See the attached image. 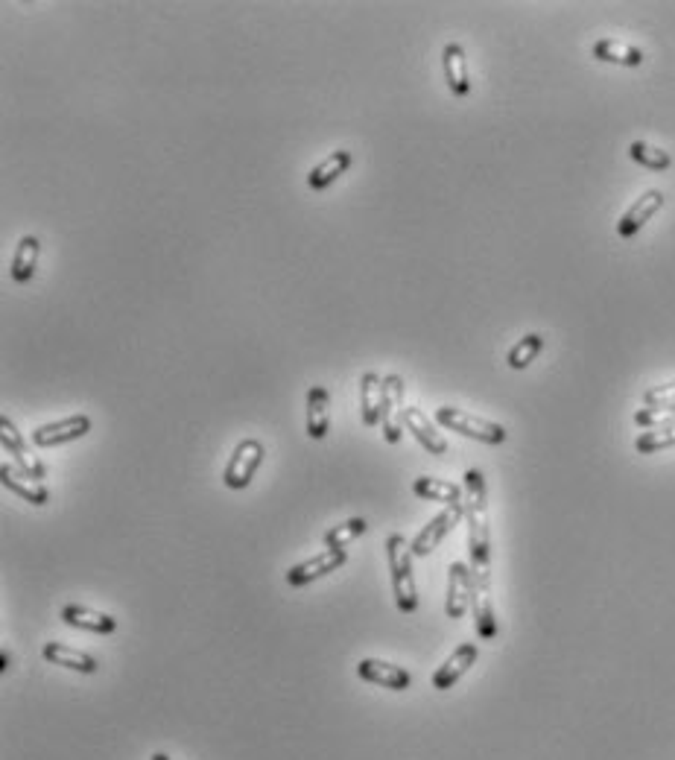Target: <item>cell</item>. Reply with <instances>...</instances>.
<instances>
[{
	"mask_svg": "<svg viewBox=\"0 0 675 760\" xmlns=\"http://www.w3.org/2000/svg\"><path fill=\"white\" fill-rule=\"evenodd\" d=\"M629 155L638 161L640 167H646V170H667V167L673 164L670 152L658 150V147H652V144H646V141H635V144L629 147Z\"/></svg>",
	"mask_w": 675,
	"mask_h": 760,
	"instance_id": "obj_28",
	"label": "cell"
},
{
	"mask_svg": "<svg viewBox=\"0 0 675 760\" xmlns=\"http://www.w3.org/2000/svg\"><path fill=\"white\" fill-rule=\"evenodd\" d=\"M386 559L392 570V588H395V603L404 614H413L418 608V591L413 579V547L407 544L404 535H389L386 541Z\"/></svg>",
	"mask_w": 675,
	"mask_h": 760,
	"instance_id": "obj_2",
	"label": "cell"
},
{
	"mask_svg": "<svg viewBox=\"0 0 675 760\" xmlns=\"http://www.w3.org/2000/svg\"><path fill=\"white\" fill-rule=\"evenodd\" d=\"M541 348H544V337H541V334H526L524 340L509 351L506 363H509L515 372H521V369H526V366L541 354Z\"/></svg>",
	"mask_w": 675,
	"mask_h": 760,
	"instance_id": "obj_27",
	"label": "cell"
},
{
	"mask_svg": "<svg viewBox=\"0 0 675 760\" xmlns=\"http://www.w3.org/2000/svg\"><path fill=\"white\" fill-rule=\"evenodd\" d=\"M366 521L363 518H351V521H345V524H339V527H331V530L325 532V544H328V550H342L345 544H351L354 538H360L363 532H366Z\"/></svg>",
	"mask_w": 675,
	"mask_h": 760,
	"instance_id": "obj_29",
	"label": "cell"
},
{
	"mask_svg": "<svg viewBox=\"0 0 675 760\" xmlns=\"http://www.w3.org/2000/svg\"><path fill=\"white\" fill-rule=\"evenodd\" d=\"M407 430L413 433L415 439H418V442H421L430 454H436V456L448 454V442H445V436L436 430V424L424 416L418 407H407Z\"/></svg>",
	"mask_w": 675,
	"mask_h": 760,
	"instance_id": "obj_19",
	"label": "cell"
},
{
	"mask_svg": "<svg viewBox=\"0 0 675 760\" xmlns=\"http://www.w3.org/2000/svg\"><path fill=\"white\" fill-rule=\"evenodd\" d=\"M386 383V404H383V436L389 445L401 442L404 430H407V407H404V378L401 375H389L383 378Z\"/></svg>",
	"mask_w": 675,
	"mask_h": 760,
	"instance_id": "obj_5",
	"label": "cell"
},
{
	"mask_svg": "<svg viewBox=\"0 0 675 760\" xmlns=\"http://www.w3.org/2000/svg\"><path fill=\"white\" fill-rule=\"evenodd\" d=\"M152 760H170V758H167V755H161V752H155V755H152Z\"/></svg>",
	"mask_w": 675,
	"mask_h": 760,
	"instance_id": "obj_32",
	"label": "cell"
},
{
	"mask_svg": "<svg viewBox=\"0 0 675 760\" xmlns=\"http://www.w3.org/2000/svg\"><path fill=\"white\" fill-rule=\"evenodd\" d=\"M462 518H465V503L448 506L442 515H436L424 530L415 535V541L410 544V547H413V556H430V553L442 544V538H445Z\"/></svg>",
	"mask_w": 675,
	"mask_h": 760,
	"instance_id": "obj_7",
	"label": "cell"
},
{
	"mask_svg": "<svg viewBox=\"0 0 675 760\" xmlns=\"http://www.w3.org/2000/svg\"><path fill=\"white\" fill-rule=\"evenodd\" d=\"M331 427V392L325 386H310L307 392V436L325 439Z\"/></svg>",
	"mask_w": 675,
	"mask_h": 760,
	"instance_id": "obj_15",
	"label": "cell"
},
{
	"mask_svg": "<svg viewBox=\"0 0 675 760\" xmlns=\"http://www.w3.org/2000/svg\"><path fill=\"white\" fill-rule=\"evenodd\" d=\"M465 518H468V547H471V570H488V500L483 471L471 468L465 474Z\"/></svg>",
	"mask_w": 675,
	"mask_h": 760,
	"instance_id": "obj_1",
	"label": "cell"
},
{
	"mask_svg": "<svg viewBox=\"0 0 675 760\" xmlns=\"http://www.w3.org/2000/svg\"><path fill=\"white\" fill-rule=\"evenodd\" d=\"M91 430V418L88 416H68L53 424H44L33 433V442L38 448H53V445H65V442H76Z\"/></svg>",
	"mask_w": 675,
	"mask_h": 760,
	"instance_id": "obj_8",
	"label": "cell"
},
{
	"mask_svg": "<svg viewBox=\"0 0 675 760\" xmlns=\"http://www.w3.org/2000/svg\"><path fill=\"white\" fill-rule=\"evenodd\" d=\"M357 676L372 684H383L389 690H407L413 684V676L404 667H395L389 661H377V658H363L357 664Z\"/></svg>",
	"mask_w": 675,
	"mask_h": 760,
	"instance_id": "obj_14",
	"label": "cell"
},
{
	"mask_svg": "<svg viewBox=\"0 0 675 760\" xmlns=\"http://www.w3.org/2000/svg\"><path fill=\"white\" fill-rule=\"evenodd\" d=\"M413 492L430 503H445V506H456L462 503V489L456 483L448 480H436V477H418L413 483Z\"/></svg>",
	"mask_w": 675,
	"mask_h": 760,
	"instance_id": "obj_25",
	"label": "cell"
},
{
	"mask_svg": "<svg viewBox=\"0 0 675 760\" xmlns=\"http://www.w3.org/2000/svg\"><path fill=\"white\" fill-rule=\"evenodd\" d=\"M474 573V594H471V606H474V626L477 635L483 641L497 638V617L491 606V573L488 570H471Z\"/></svg>",
	"mask_w": 675,
	"mask_h": 760,
	"instance_id": "obj_6",
	"label": "cell"
},
{
	"mask_svg": "<svg viewBox=\"0 0 675 760\" xmlns=\"http://www.w3.org/2000/svg\"><path fill=\"white\" fill-rule=\"evenodd\" d=\"M0 445H3V454L12 456V462H15L21 471L33 474L36 480L44 477V465L38 462L36 456L30 454L27 442L21 439V433L15 430V424H12L6 416H0Z\"/></svg>",
	"mask_w": 675,
	"mask_h": 760,
	"instance_id": "obj_9",
	"label": "cell"
},
{
	"mask_svg": "<svg viewBox=\"0 0 675 760\" xmlns=\"http://www.w3.org/2000/svg\"><path fill=\"white\" fill-rule=\"evenodd\" d=\"M638 454H655V451H667V448H675V421L670 424H661V427H652L646 433H640L638 442H635Z\"/></svg>",
	"mask_w": 675,
	"mask_h": 760,
	"instance_id": "obj_26",
	"label": "cell"
},
{
	"mask_svg": "<svg viewBox=\"0 0 675 760\" xmlns=\"http://www.w3.org/2000/svg\"><path fill=\"white\" fill-rule=\"evenodd\" d=\"M664 404H675V380L661 383L643 395V407H664Z\"/></svg>",
	"mask_w": 675,
	"mask_h": 760,
	"instance_id": "obj_31",
	"label": "cell"
},
{
	"mask_svg": "<svg viewBox=\"0 0 675 760\" xmlns=\"http://www.w3.org/2000/svg\"><path fill=\"white\" fill-rule=\"evenodd\" d=\"M44 658L56 667H68V670H76V673H85V676H94L100 670L97 658H91L88 652L82 649H71L65 644H44Z\"/></svg>",
	"mask_w": 675,
	"mask_h": 760,
	"instance_id": "obj_20",
	"label": "cell"
},
{
	"mask_svg": "<svg viewBox=\"0 0 675 760\" xmlns=\"http://www.w3.org/2000/svg\"><path fill=\"white\" fill-rule=\"evenodd\" d=\"M471 594H474V573H471L468 565L453 562L448 570V603H445V611H448L450 620H459L468 611Z\"/></svg>",
	"mask_w": 675,
	"mask_h": 760,
	"instance_id": "obj_10",
	"label": "cell"
},
{
	"mask_svg": "<svg viewBox=\"0 0 675 760\" xmlns=\"http://www.w3.org/2000/svg\"><path fill=\"white\" fill-rule=\"evenodd\" d=\"M62 620L74 629L97 632V635H109L117 629V620L112 614H103V611H94L88 606H65L62 608Z\"/></svg>",
	"mask_w": 675,
	"mask_h": 760,
	"instance_id": "obj_18",
	"label": "cell"
},
{
	"mask_svg": "<svg viewBox=\"0 0 675 760\" xmlns=\"http://www.w3.org/2000/svg\"><path fill=\"white\" fill-rule=\"evenodd\" d=\"M474 661H477V644H462L450 655L448 661L436 670L433 687H436V690H448V687H453V684L459 682V679L474 667Z\"/></svg>",
	"mask_w": 675,
	"mask_h": 760,
	"instance_id": "obj_17",
	"label": "cell"
},
{
	"mask_svg": "<svg viewBox=\"0 0 675 760\" xmlns=\"http://www.w3.org/2000/svg\"><path fill=\"white\" fill-rule=\"evenodd\" d=\"M263 462V445L258 439H243L237 448H234V454L228 459V465H225V486L228 489H246L249 483H252V477H255V471L261 468Z\"/></svg>",
	"mask_w": 675,
	"mask_h": 760,
	"instance_id": "obj_4",
	"label": "cell"
},
{
	"mask_svg": "<svg viewBox=\"0 0 675 760\" xmlns=\"http://www.w3.org/2000/svg\"><path fill=\"white\" fill-rule=\"evenodd\" d=\"M436 421L445 424L453 433H462V436L486 442V445H503L506 442V427H500L494 421H486V418L471 416V413H462L456 407H439L436 410Z\"/></svg>",
	"mask_w": 675,
	"mask_h": 760,
	"instance_id": "obj_3",
	"label": "cell"
},
{
	"mask_svg": "<svg viewBox=\"0 0 675 760\" xmlns=\"http://www.w3.org/2000/svg\"><path fill=\"white\" fill-rule=\"evenodd\" d=\"M664 208V193L661 190H646L643 196H640L638 202L620 217V223H617V234L620 237H635L640 228L646 226L658 211Z\"/></svg>",
	"mask_w": 675,
	"mask_h": 760,
	"instance_id": "obj_13",
	"label": "cell"
},
{
	"mask_svg": "<svg viewBox=\"0 0 675 760\" xmlns=\"http://www.w3.org/2000/svg\"><path fill=\"white\" fill-rule=\"evenodd\" d=\"M0 483H3L9 492L24 497L27 503H33V506H44V503L50 500V492L38 483L33 474L21 471L15 462H3V465H0Z\"/></svg>",
	"mask_w": 675,
	"mask_h": 760,
	"instance_id": "obj_12",
	"label": "cell"
},
{
	"mask_svg": "<svg viewBox=\"0 0 675 760\" xmlns=\"http://www.w3.org/2000/svg\"><path fill=\"white\" fill-rule=\"evenodd\" d=\"M345 550H325V553H319V556H313V559H307V562H301L296 568L287 570V585L290 588H301V585H307V582H313V579H319V576H325V573H334L345 565Z\"/></svg>",
	"mask_w": 675,
	"mask_h": 760,
	"instance_id": "obj_11",
	"label": "cell"
},
{
	"mask_svg": "<svg viewBox=\"0 0 675 760\" xmlns=\"http://www.w3.org/2000/svg\"><path fill=\"white\" fill-rule=\"evenodd\" d=\"M383 404H386V383L375 372H366L360 378V413L366 427H377L383 421Z\"/></svg>",
	"mask_w": 675,
	"mask_h": 760,
	"instance_id": "obj_16",
	"label": "cell"
},
{
	"mask_svg": "<svg viewBox=\"0 0 675 760\" xmlns=\"http://www.w3.org/2000/svg\"><path fill=\"white\" fill-rule=\"evenodd\" d=\"M38 252H41L38 237H33V234L21 237L18 249H15V258H12V278H15L18 284L33 281V275H36V266H38Z\"/></svg>",
	"mask_w": 675,
	"mask_h": 760,
	"instance_id": "obj_24",
	"label": "cell"
},
{
	"mask_svg": "<svg viewBox=\"0 0 675 760\" xmlns=\"http://www.w3.org/2000/svg\"><path fill=\"white\" fill-rule=\"evenodd\" d=\"M594 59L611 62V65H626V68H640L643 65V53L638 47H632L626 41H614V38H602L594 44Z\"/></svg>",
	"mask_w": 675,
	"mask_h": 760,
	"instance_id": "obj_23",
	"label": "cell"
},
{
	"mask_svg": "<svg viewBox=\"0 0 675 760\" xmlns=\"http://www.w3.org/2000/svg\"><path fill=\"white\" fill-rule=\"evenodd\" d=\"M442 62H445V79H448L450 91L456 97H465L471 91V79H468V65H465V50L462 44H453L450 41L442 53Z\"/></svg>",
	"mask_w": 675,
	"mask_h": 760,
	"instance_id": "obj_21",
	"label": "cell"
},
{
	"mask_svg": "<svg viewBox=\"0 0 675 760\" xmlns=\"http://www.w3.org/2000/svg\"><path fill=\"white\" fill-rule=\"evenodd\" d=\"M351 167V152L348 150H337L331 152L322 164H316L313 170H310V176H307V185L313 190H325L328 185H334L339 176L345 173Z\"/></svg>",
	"mask_w": 675,
	"mask_h": 760,
	"instance_id": "obj_22",
	"label": "cell"
},
{
	"mask_svg": "<svg viewBox=\"0 0 675 760\" xmlns=\"http://www.w3.org/2000/svg\"><path fill=\"white\" fill-rule=\"evenodd\" d=\"M635 421L640 427H661L675 421V404H664V407H643L635 413Z\"/></svg>",
	"mask_w": 675,
	"mask_h": 760,
	"instance_id": "obj_30",
	"label": "cell"
}]
</instances>
